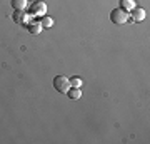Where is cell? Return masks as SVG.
Instances as JSON below:
<instances>
[{"label": "cell", "instance_id": "9", "mask_svg": "<svg viewBox=\"0 0 150 144\" xmlns=\"http://www.w3.org/2000/svg\"><path fill=\"white\" fill-rule=\"evenodd\" d=\"M135 7V0H120V9L130 12Z\"/></svg>", "mask_w": 150, "mask_h": 144}, {"label": "cell", "instance_id": "6", "mask_svg": "<svg viewBox=\"0 0 150 144\" xmlns=\"http://www.w3.org/2000/svg\"><path fill=\"white\" fill-rule=\"evenodd\" d=\"M27 30L32 34V35H37V34H40V30H42V25H40V22H28Z\"/></svg>", "mask_w": 150, "mask_h": 144}, {"label": "cell", "instance_id": "1", "mask_svg": "<svg viewBox=\"0 0 150 144\" xmlns=\"http://www.w3.org/2000/svg\"><path fill=\"white\" fill-rule=\"evenodd\" d=\"M54 89L59 94H67V91L70 89V80L65 75H55L54 77Z\"/></svg>", "mask_w": 150, "mask_h": 144}, {"label": "cell", "instance_id": "3", "mask_svg": "<svg viewBox=\"0 0 150 144\" xmlns=\"http://www.w3.org/2000/svg\"><path fill=\"white\" fill-rule=\"evenodd\" d=\"M110 20L115 24V25H120V24H125V22L129 20V12L123 10V9H113L110 12Z\"/></svg>", "mask_w": 150, "mask_h": 144}, {"label": "cell", "instance_id": "10", "mask_svg": "<svg viewBox=\"0 0 150 144\" xmlns=\"http://www.w3.org/2000/svg\"><path fill=\"white\" fill-rule=\"evenodd\" d=\"M12 7H13L15 10H25L27 0H12Z\"/></svg>", "mask_w": 150, "mask_h": 144}, {"label": "cell", "instance_id": "11", "mask_svg": "<svg viewBox=\"0 0 150 144\" xmlns=\"http://www.w3.org/2000/svg\"><path fill=\"white\" fill-rule=\"evenodd\" d=\"M69 80H70V87H80L82 85L80 77H72V79H69Z\"/></svg>", "mask_w": 150, "mask_h": 144}, {"label": "cell", "instance_id": "8", "mask_svg": "<svg viewBox=\"0 0 150 144\" xmlns=\"http://www.w3.org/2000/svg\"><path fill=\"white\" fill-rule=\"evenodd\" d=\"M67 96L70 99H80L82 92H80V87H70L69 91H67Z\"/></svg>", "mask_w": 150, "mask_h": 144}, {"label": "cell", "instance_id": "4", "mask_svg": "<svg viewBox=\"0 0 150 144\" xmlns=\"http://www.w3.org/2000/svg\"><path fill=\"white\" fill-rule=\"evenodd\" d=\"M13 22L18 24V25H27L28 22H30V15L25 14L23 10H17L15 14H13Z\"/></svg>", "mask_w": 150, "mask_h": 144}, {"label": "cell", "instance_id": "7", "mask_svg": "<svg viewBox=\"0 0 150 144\" xmlns=\"http://www.w3.org/2000/svg\"><path fill=\"white\" fill-rule=\"evenodd\" d=\"M40 25H42V29H52L54 27V19L48 15H43L40 19Z\"/></svg>", "mask_w": 150, "mask_h": 144}, {"label": "cell", "instance_id": "5", "mask_svg": "<svg viewBox=\"0 0 150 144\" xmlns=\"http://www.w3.org/2000/svg\"><path fill=\"white\" fill-rule=\"evenodd\" d=\"M129 17H132V20L134 22H142L145 19V10L144 9H140V7H134V9L130 10Z\"/></svg>", "mask_w": 150, "mask_h": 144}, {"label": "cell", "instance_id": "2", "mask_svg": "<svg viewBox=\"0 0 150 144\" xmlns=\"http://www.w3.org/2000/svg\"><path fill=\"white\" fill-rule=\"evenodd\" d=\"M47 14V4L45 2H42V0H35V2H32V5H30V9H28V15L30 17H43Z\"/></svg>", "mask_w": 150, "mask_h": 144}]
</instances>
